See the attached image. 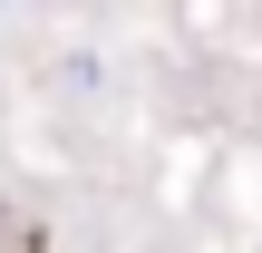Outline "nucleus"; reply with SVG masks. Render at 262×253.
<instances>
[]
</instances>
